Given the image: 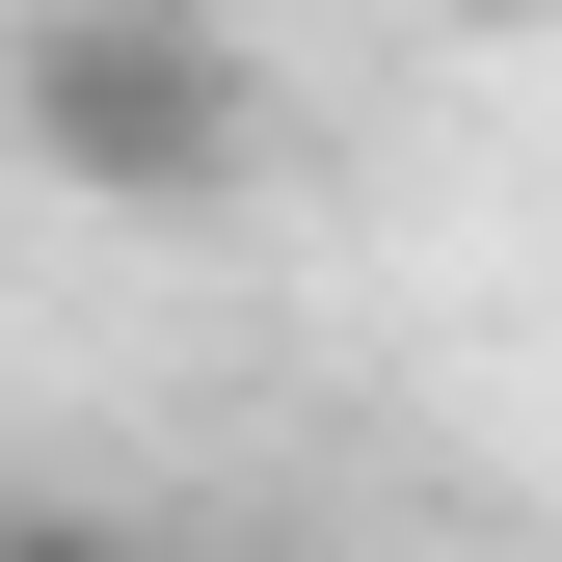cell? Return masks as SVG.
<instances>
[{
    "label": "cell",
    "mask_w": 562,
    "mask_h": 562,
    "mask_svg": "<svg viewBox=\"0 0 562 562\" xmlns=\"http://www.w3.org/2000/svg\"><path fill=\"white\" fill-rule=\"evenodd\" d=\"M0 134L81 188V215H215L268 161V81H241L215 0H27V27H0Z\"/></svg>",
    "instance_id": "1"
},
{
    "label": "cell",
    "mask_w": 562,
    "mask_h": 562,
    "mask_svg": "<svg viewBox=\"0 0 562 562\" xmlns=\"http://www.w3.org/2000/svg\"><path fill=\"white\" fill-rule=\"evenodd\" d=\"M0 562H161V536H134V509H27Z\"/></svg>",
    "instance_id": "2"
}]
</instances>
